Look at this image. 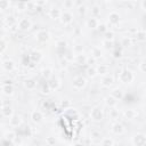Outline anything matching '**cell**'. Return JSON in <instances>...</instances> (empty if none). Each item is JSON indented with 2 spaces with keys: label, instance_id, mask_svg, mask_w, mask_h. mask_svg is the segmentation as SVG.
Wrapping results in <instances>:
<instances>
[{
  "label": "cell",
  "instance_id": "obj_1",
  "mask_svg": "<svg viewBox=\"0 0 146 146\" xmlns=\"http://www.w3.org/2000/svg\"><path fill=\"white\" fill-rule=\"evenodd\" d=\"M133 79H135L133 73L128 68H123L119 74V80L122 83H131L133 81Z\"/></svg>",
  "mask_w": 146,
  "mask_h": 146
},
{
  "label": "cell",
  "instance_id": "obj_2",
  "mask_svg": "<svg viewBox=\"0 0 146 146\" xmlns=\"http://www.w3.org/2000/svg\"><path fill=\"white\" fill-rule=\"evenodd\" d=\"M104 117V112H103V108L99 107V106H94L91 110H90V119L95 122H100Z\"/></svg>",
  "mask_w": 146,
  "mask_h": 146
},
{
  "label": "cell",
  "instance_id": "obj_3",
  "mask_svg": "<svg viewBox=\"0 0 146 146\" xmlns=\"http://www.w3.org/2000/svg\"><path fill=\"white\" fill-rule=\"evenodd\" d=\"M31 27H32V22L27 17L21 18L18 21V23H17V29L21 30V31H29Z\"/></svg>",
  "mask_w": 146,
  "mask_h": 146
},
{
  "label": "cell",
  "instance_id": "obj_4",
  "mask_svg": "<svg viewBox=\"0 0 146 146\" xmlns=\"http://www.w3.org/2000/svg\"><path fill=\"white\" fill-rule=\"evenodd\" d=\"M72 84H73V87H74L75 89L80 90V89H83V88L86 87V84H87V80H86L84 76H82V75H78V76H75V78L73 79Z\"/></svg>",
  "mask_w": 146,
  "mask_h": 146
},
{
  "label": "cell",
  "instance_id": "obj_5",
  "mask_svg": "<svg viewBox=\"0 0 146 146\" xmlns=\"http://www.w3.org/2000/svg\"><path fill=\"white\" fill-rule=\"evenodd\" d=\"M1 114L3 117H7V119H10L13 115H14V110H13V106L7 104V103H3L2 106H1Z\"/></svg>",
  "mask_w": 146,
  "mask_h": 146
},
{
  "label": "cell",
  "instance_id": "obj_6",
  "mask_svg": "<svg viewBox=\"0 0 146 146\" xmlns=\"http://www.w3.org/2000/svg\"><path fill=\"white\" fill-rule=\"evenodd\" d=\"M132 144L135 146H145L146 145V136L144 133H137L132 138Z\"/></svg>",
  "mask_w": 146,
  "mask_h": 146
},
{
  "label": "cell",
  "instance_id": "obj_7",
  "mask_svg": "<svg viewBox=\"0 0 146 146\" xmlns=\"http://www.w3.org/2000/svg\"><path fill=\"white\" fill-rule=\"evenodd\" d=\"M35 36H36V40L39 42H47L49 40V38H50V33L47 30H40L35 34Z\"/></svg>",
  "mask_w": 146,
  "mask_h": 146
},
{
  "label": "cell",
  "instance_id": "obj_8",
  "mask_svg": "<svg viewBox=\"0 0 146 146\" xmlns=\"http://www.w3.org/2000/svg\"><path fill=\"white\" fill-rule=\"evenodd\" d=\"M22 116L18 115V114H14L10 119H9V125L13 127V128H17V127H21L22 125Z\"/></svg>",
  "mask_w": 146,
  "mask_h": 146
},
{
  "label": "cell",
  "instance_id": "obj_9",
  "mask_svg": "<svg viewBox=\"0 0 146 146\" xmlns=\"http://www.w3.org/2000/svg\"><path fill=\"white\" fill-rule=\"evenodd\" d=\"M60 22H62L63 24H65V25L71 24V23L73 22V15H72V13L68 11V10L63 11V14H62V16H60Z\"/></svg>",
  "mask_w": 146,
  "mask_h": 146
},
{
  "label": "cell",
  "instance_id": "obj_10",
  "mask_svg": "<svg viewBox=\"0 0 146 146\" xmlns=\"http://www.w3.org/2000/svg\"><path fill=\"white\" fill-rule=\"evenodd\" d=\"M15 67H16V65H15L14 60H11V59H6V60L2 62V68H3L5 71H7V72L14 71Z\"/></svg>",
  "mask_w": 146,
  "mask_h": 146
},
{
  "label": "cell",
  "instance_id": "obj_11",
  "mask_svg": "<svg viewBox=\"0 0 146 146\" xmlns=\"http://www.w3.org/2000/svg\"><path fill=\"white\" fill-rule=\"evenodd\" d=\"M112 132L115 133V135H122L124 132V127L122 123H119V122H115L112 124V128H111Z\"/></svg>",
  "mask_w": 146,
  "mask_h": 146
},
{
  "label": "cell",
  "instance_id": "obj_12",
  "mask_svg": "<svg viewBox=\"0 0 146 146\" xmlns=\"http://www.w3.org/2000/svg\"><path fill=\"white\" fill-rule=\"evenodd\" d=\"M113 82H114V78H113V75L107 74V75H105V76H103V78H102L100 84H102L103 87L108 88L110 86H112V83H113Z\"/></svg>",
  "mask_w": 146,
  "mask_h": 146
},
{
  "label": "cell",
  "instance_id": "obj_13",
  "mask_svg": "<svg viewBox=\"0 0 146 146\" xmlns=\"http://www.w3.org/2000/svg\"><path fill=\"white\" fill-rule=\"evenodd\" d=\"M43 119V114L41 113V111H33L31 113V120L34 122V123H40Z\"/></svg>",
  "mask_w": 146,
  "mask_h": 146
},
{
  "label": "cell",
  "instance_id": "obj_14",
  "mask_svg": "<svg viewBox=\"0 0 146 146\" xmlns=\"http://www.w3.org/2000/svg\"><path fill=\"white\" fill-rule=\"evenodd\" d=\"M62 14H63V11L59 9V8H57V7H54V8H51L50 10H49V16H50V18H52V19H60V16H62Z\"/></svg>",
  "mask_w": 146,
  "mask_h": 146
},
{
  "label": "cell",
  "instance_id": "obj_15",
  "mask_svg": "<svg viewBox=\"0 0 146 146\" xmlns=\"http://www.w3.org/2000/svg\"><path fill=\"white\" fill-rule=\"evenodd\" d=\"M108 22L112 25L119 24V22H120V15H119V13H116V11L110 13V15H108Z\"/></svg>",
  "mask_w": 146,
  "mask_h": 146
},
{
  "label": "cell",
  "instance_id": "obj_16",
  "mask_svg": "<svg viewBox=\"0 0 146 146\" xmlns=\"http://www.w3.org/2000/svg\"><path fill=\"white\" fill-rule=\"evenodd\" d=\"M1 89H2V94L5 96H11L14 94V87L10 83H3Z\"/></svg>",
  "mask_w": 146,
  "mask_h": 146
},
{
  "label": "cell",
  "instance_id": "obj_17",
  "mask_svg": "<svg viewBox=\"0 0 146 146\" xmlns=\"http://www.w3.org/2000/svg\"><path fill=\"white\" fill-rule=\"evenodd\" d=\"M86 25H87V27H89V29H91V30H95V29H97V27H98L99 22H98V19H97V18H95V17H90V18H88V19H87Z\"/></svg>",
  "mask_w": 146,
  "mask_h": 146
},
{
  "label": "cell",
  "instance_id": "obj_18",
  "mask_svg": "<svg viewBox=\"0 0 146 146\" xmlns=\"http://www.w3.org/2000/svg\"><path fill=\"white\" fill-rule=\"evenodd\" d=\"M111 96H113L116 100H121V99L124 97V92H123V90H122V89H120V88H115V89H113V90H112Z\"/></svg>",
  "mask_w": 146,
  "mask_h": 146
},
{
  "label": "cell",
  "instance_id": "obj_19",
  "mask_svg": "<svg viewBox=\"0 0 146 146\" xmlns=\"http://www.w3.org/2000/svg\"><path fill=\"white\" fill-rule=\"evenodd\" d=\"M96 70H97V74H99V75L105 76V75L108 74V66L105 65V64H99V65L96 67Z\"/></svg>",
  "mask_w": 146,
  "mask_h": 146
},
{
  "label": "cell",
  "instance_id": "obj_20",
  "mask_svg": "<svg viewBox=\"0 0 146 146\" xmlns=\"http://www.w3.org/2000/svg\"><path fill=\"white\" fill-rule=\"evenodd\" d=\"M48 84H49V87H50L51 90H57V89L60 87V81H59V79H57V78H52V79L49 80Z\"/></svg>",
  "mask_w": 146,
  "mask_h": 146
},
{
  "label": "cell",
  "instance_id": "obj_21",
  "mask_svg": "<svg viewBox=\"0 0 146 146\" xmlns=\"http://www.w3.org/2000/svg\"><path fill=\"white\" fill-rule=\"evenodd\" d=\"M105 104L110 107V108H113V107H115L116 106V104H117V100L113 97V96H106L105 97Z\"/></svg>",
  "mask_w": 146,
  "mask_h": 146
},
{
  "label": "cell",
  "instance_id": "obj_22",
  "mask_svg": "<svg viewBox=\"0 0 146 146\" xmlns=\"http://www.w3.org/2000/svg\"><path fill=\"white\" fill-rule=\"evenodd\" d=\"M123 115H124V117L127 120H132V119H135L137 116V112L133 108H128V110H125L123 112Z\"/></svg>",
  "mask_w": 146,
  "mask_h": 146
},
{
  "label": "cell",
  "instance_id": "obj_23",
  "mask_svg": "<svg viewBox=\"0 0 146 146\" xmlns=\"http://www.w3.org/2000/svg\"><path fill=\"white\" fill-rule=\"evenodd\" d=\"M102 56H103V51H102V49L99 47L95 46V47L91 48V57H94L95 59H98Z\"/></svg>",
  "mask_w": 146,
  "mask_h": 146
},
{
  "label": "cell",
  "instance_id": "obj_24",
  "mask_svg": "<svg viewBox=\"0 0 146 146\" xmlns=\"http://www.w3.org/2000/svg\"><path fill=\"white\" fill-rule=\"evenodd\" d=\"M24 87L27 90H33L36 87V81L34 79H27V80L24 81Z\"/></svg>",
  "mask_w": 146,
  "mask_h": 146
},
{
  "label": "cell",
  "instance_id": "obj_25",
  "mask_svg": "<svg viewBox=\"0 0 146 146\" xmlns=\"http://www.w3.org/2000/svg\"><path fill=\"white\" fill-rule=\"evenodd\" d=\"M135 38L137 41H146V31L145 30H137L135 33Z\"/></svg>",
  "mask_w": 146,
  "mask_h": 146
},
{
  "label": "cell",
  "instance_id": "obj_26",
  "mask_svg": "<svg viewBox=\"0 0 146 146\" xmlns=\"http://www.w3.org/2000/svg\"><path fill=\"white\" fill-rule=\"evenodd\" d=\"M87 60H88V57L84 54H80L75 56V62L78 64H87Z\"/></svg>",
  "mask_w": 146,
  "mask_h": 146
},
{
  "label": "cell",
  "instance_id": "obj_27",
  "mask_svg": "<svg viewBox=\"0 0 146 146\" xmlns=\"http://www.w3.org/2000/svg\"><path fill=\"white\" fill-rule=\"evenodd\" d=\"M100 145L102 146H113L114 145V140L111 137H105V138L102 139Z\"/></svg>",
  "mask_w": 146,
  "mask_h": 146
},
{
  "label": "cell",
  "instance_id": "obj_28",
  "mask_svg": "<svg viewBox=\"0 0 146 146\" xmlns=\"http://www.w3.org/2000/svg\"><path fill=\"white\" fill-rule=\"evenodd\" d=\"M51 73H52V70L50 67H46V68H43L41 71V75L44 79H50L51 78Z\"/></svg>",
  "mask_w": 146,
  "mask_h": 146
},
{
  "label": "cell",
  "instance_id": "obj_29",
  "mask_svg": "<svg viewBox=\"0 0 146 146\" xmlns=\"http://www.w3.org/2000/svg\"><path fill=\"white\" fill-rule=\"evenodd\" d=\"M119 116H120V112H119L117 108L113 107V108L110 110V117L112 120H116V119H119Z\"/></svg>",
  "mask_w": 146,
  "mask_h": 146
},
{
  "label": "cell",
  "instance_id": "obj_30",
  "mask_svg": "<svg viewBox=\"0 0 146 146\" xmlns=\"http://www.w3.org/2000/svg\"><path fill=\"white\" fill-rule=\"evenodd\" d=\"M90 138L94 139V140H100V138H102L100 131H98V130H92L91 133H90Z\"/></svg>",
  "mask_w": 146,
  "mask_h": 146
},
{
  "label": "cell",
  "instance_id": "obj_31",
  "mask_svg": "<svg viewBox=\"0 0 146 146\" xmlns=\"http://www.w3.org/2000/svg\"><path fill=\"white\" fill-rule=\"evenodd\" d=\"M91 15H92V17H95V18H97L99 15H100V8L98 7V6H92L91 7Z\"/></svg>",
  "mask_w": 146,
  "mask_h": 146
},
{
  "label": "cell",
  "instance_id": "obj_32",
  "mask_svg": "<svg viewBox=\"0 0 146 146\" xmlns=\"http://www.w3.org/2000/svg\"><path fill=\"white\" fill-rule=\"evenodd\" d=\"M41 57H42V55H41V52H39V51H33V52L31 54V59H32L33 62H39V60L41 59Z\"/></svg>",
  "mask_w": 146,
  "mask_h": 146
},
{
  "label": "cell",
  "instance_id": "obj_33",
  "mask_svg": "<svg viewBox=\"0 0 146 146\" xmlns=\"http://www.w3.org/2000/svg\"><path fill=\"white\" fill-rule=\"evenodd\" d=\"M73 52L75 55H80V54H83V46L82 44H75L73 47Z\"/></svg>",
  "mask_w": 146,
  "mask_h": 146
},
{
  "label": "cell",
  "instance_id": "obj_34",
  "mask_svg": "<svg viewBox=\"0 0 146 146\" xmlns=\"http://www.w3.org/2000/svg\"><path fill=\"white\" fill-rule=\"evenodd\" d=\"M73 6H74V1H72V0H65V1H63L64 9H72Z\"/></svg>",
  "mask_w": 146,
  "mask_h": 146
},
{
  "label": "cell",
  "instance_id": "obj_35",
  "mask_svg": "<svg viewBox=\"0 0 146 146\" xmlns=\"http://www.w3.org/2000/svg\"><path fill=\"white\" fill-rule=\"evenodd\" d=\"M15 139H16V133H15V132L9 131V132L6 133V140H8V141H14Z\"/></svg>",
  "mask_w": 146,
  "mask_h": 146
},
{
  "label": "cell",
  "instance_id": "obj_36",
  "mask_svg": "<svg viewBox=\"0 0 146 146\" xmlns=\"http://www.w3.org/2000/svg\"><path fill=\"white\" fill-rule=\"evenodd\" d=\"M104 36H105V39H104V40L113 41V39H114V33H113L112 31H107V32H105V33H104Z\"/></svg>",
  "mask_w": 146,
  "mask_h": 146
},
{
  "label": "cell",
  "instance_id": "obj_37",
  "mask_svg": "<svg viewBox=\"0 0 146 146\" xmlns=\"http://www.w3.org/2000/svg\"><path fill=\"white\" fill-rule=\"evenodd\" d=\"M87 74H88V76H91V78H94L95 75H97V70H96V67H89L88 70H87Z\"/></svg>",
  "mask_w": 146,
  "mask_h": 146
},
{
  "label": "cell",
  "instance_id": "obj_38",
  "mask_svg": "<svg viewBox=\"0 0 146 146\" xmlns=\"http://www.w3.org/2000/svg\"><path fill=\"white\" fill-rule=\"evenodd\" d=\"M6 49H7V41L5 40V38H2L1 41H0V50H1V54H3Z\"/></svg>",
  "mask_w": 146,
  "mask_h": 146
},
{
  "label": "cell",
  "instance_id": "obj_39",
  "mask_svg": "<svg viewBox=\"0 0 146 146\" xmlns=\"http://www.w3.org/2000/svg\"><path fill=\"white\" fill-rule=\"evenodd\" d=\"M9 1H6V0H2V1H0V9L1 10H5V9H8V7H9Z\"/></svg>",
  "mask_w": 146,
  "mask_h": 146
},
{
  "label": "cell",
  "instance_id": "obj_40",
  "mask_svg": "<svg viewBox=\"0 0 146 146\" xmlns=\"http://www.w3.org/2000/svg\"><path fill=\"white\" fill-rule=\"evenodd\" d=\"M56 46H57V48H59V49H65L66 46H67V42L64 41V40H60V41H58V42L56 43Z\"/></svg>",
  "mask_w": 146,
  "mask_h": 146
},
{
  "label": "cell",
  "instance_id": "obj_41",
  "mask_svg": "<svg viewBox=\"0 0 146 146\" xmlns=\"http://www.w3.org/2000/svg\"><path fill=\"white\" fill-rule=\"evenodd\" d=\"M130 44H131V40H130V38H129V36H124V38L122 39V46L128 47V46H130Z\"/></svg>",
  "mask_w": 146,
  "mask_h": 146
},
{
  "label": "cell",
  "instance_id": "obj_42",
  "mask_svg": "<svg viewBox=\"0 0 146 146\" xmlns=\"http://www.w3.org/2000/svg\"><path fill=\"white\" fill-rule=\"evenodd\" d=\"M60 106H62V108H64V110H68L70 106H71V102H70V100H63V102L60 103Z\"/></svg>",
  "mask_w": 146,
  "mask_h": 146
},
{
  "label": "cell",
  "instance_id": "obj_43",
  "mask_svg": "<svg viewBox=\"0 0 146 146\" xmlns=\"http://www.w3.org/2000/svg\"><path fill=\"white\" fill-rule=\"evenodd\" d=\"M97 30H98L100 33H105V32H107V31H108V30H107V27H106V25H105V24H100V23H99V25H98Z\"/></svg>",
  "mask_w": 146,
  "mask_h": 146
},
{
  "label": "cell",
  "instance_id": "obj_44",
  "mask_svg": "<svg viewBox=\"0 0 146 146\" xmlns=\"http://www.w3.org/2000/svg\"><path fill=\"white\" fill-rule=\"evenodd\" d=\"M103 46L106 48V49H111L113 47V41H107V40H104L103 41Z\"/></svg>",
  "mask_w": 146,
  "mask_h": 146
},
{
  "label": "cell",
  "instance_id": "obj_45",
  "mask_svg": "<svg viewBox=\"0 0 146 146\" xmlns=\"http://www.w3.org/2000/svg\"><path fill=\"white\" fill-rule=\"evenodd\" d=\"M86 10H87V7H86L84 5L78 7V13H79L80 15H84V14H86Z\"/></svg>",
  "mask_w": 146,
  "mask_h": 146
},
{
  "label": "cell",
  "instance_id": "obj_46",
  "mask_svg": "<svg viewBox=\"0 0 146 146\" xmlns=\"http://www.w3.org/2000/svg\"><path fill=\"white\" fill-rule=\"evenodd\" d=\"M46 143H47V146H51L55 144V138L54 137H48L46 139Z\"/></svg>",
  "mask_w": 146,
  "mask_h": 146
},
{
  "label": "cell",
  "instance_id": "obj_47",
  "mask_svg": "<svg viewBox=\"0 0 146 146\" xmlns=\"http://www.w3.org/2000/svg\"><path fill=\"white\" fill-rule=\"evenodd\" d=\"M139 70H140L143 73H146V62H145V60L139 64Z\"/></svg>",
  "mask_w": 146,
  "mask_h": 146
},
{
  "label": "cell",
  "instance_id": "obj_48",
  "mask_svg": "<svg viewBox=\"0 0 146 146\" xmlns=\"http://www.w3.org/2000/svg\"><path fill=\"white\" fill-rule=\"evenodd\" d=\"M50 87H49V84H48V82H47V84L46 86H43V88H42V92L43 94H49L50 92Z\"/></svg>",
  "mask_w": 146,
  "mask_h": 146
},
{
  "label": "cell",
  "instance_id": "obj_49",
  "mask_svg": "<svg viewBox=\"0 0 146 146\" xmlns=\"http://www.w3.org/2000/svg\"><path fill=\"white\" fill-rule=\"evenodd\" d=\"M13 16H9V17H7V19H6V22H7V24L9 25V26H13L14 25V21H13Z\"/></svg>",
  "mask_w": 146,
  "mask_h": 146
},
{
  "label": "cell",
  "instance_id": "obj_50",
  "mask_svg": "<svg viewBox=\"0 0 146 146\" xmlns=\"http://www.w3.org/2000/svg\"><path fill=\"white\" fill-rule=\"evenodd\" d=\"M122 55H121V51H119V50H115L114 52H113V57L114 58H120Z\"/></svg>",
  "mask_w": 146,
  "mask_h": 146
},
{
  "label": "cell",
  "instance_id": "obj_51",
  "mask_svg": "<svg viewBox=\"0 0 146 146\" xmlns=\"http://www.w3.org/2000/svg\"><path fill=\"white\" fill-rule=\"evenodd\" d=\"M95 62H96V59H95L94 57H88V60H87V63H88V64L92 65V64H95Z\"/></svg>",
  "mask_w": 146,
  "mask_h": 146
},
{
  "label": "cell",
  "instance_id": "obj_52",
  "mask_svg": "<svg viewBox=\"0 0 146 146\" xmlns=\"http://www.w3.org/2000/svg\"><path fill=\"white\" fill-rule=\"evenodd\" d=\"M140 6H141V8H143L144 10H146V0L141 1V2H140Z\"/></svg>",
  "mask_w": 146,
  "mask_h": 146
},
{
  "label": "cell",
  "instance_id": "obj_53",
  "mask_svg": "<svg viewBox=\"0 0 146 146\" xmlns=\"http://www.w3.org/2000/svg\"><path fill=\"white\" fill-rule=\"evenodd\" d=\"M35 3H36V5H39V6H42V5H44L46 2H44V1H39V2H35Z\"/></svg>",
  "mask_w": 146,
  "mask_h": 146
},
{
  "label": "cell",
  "instance_id": "obj_54",
  "mask_svg": "<svg viewBox=\"0 0 146 146\" xmlns=\"http://www.w3.org/2000/svg\"><path fill=\"white\" fill-rule=\"evenodd\" d=\"M74 146H83V145H82V144H75Z\"/></svg>",
  "mask_w": 146,
  "mask_h": 146
}]
</instances>
